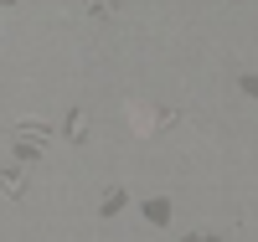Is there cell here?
Wrapping results in <instances>:
<instances>
[{"instance_id":"1","label":"cell","mask_w":258,"mask_h":242,"mask_svg":"<svg viewBox=\"0 0 258 242\" xmlns=\"http://www.w3.org/2000/svg\"><path fill=\"white\" fill-rule=\"evenodd\" d=\"M181 114H176V108H160V103H145V98H129L124 103V124L129 129H135V134H160V129H170V124H176Z\"/></svg>"},{"instance_id":"2","label":"cell","mask_w":258,"mask_h":242,"mask_svg":"<svg viewBox=\"0 0 258 242\" xmlns=\"http://www.w3.org/2000/svg\"><path fill=\"white\" fill-rule=\"evenodd\" d=\"M0 191L6 196H26V175L21 170H0Z\"/></svg>"},{"instance_id":"3","label":"cell","mask_w":258,"mask_h":242,"mask_svg":"<svg viewBox=\"0 0 258 242\" xmlns=\"http://www.w3.org/2000/svg\"><path fill=\"white\" fill-rule=\"evenodd\" d=\"M68 139H73V144L88 139V114H83V108H73V119H68Z\"/></svg>"},{"instance_id":"4","label":"cell","mask_w":258,"mask_h":242,"mask_svg":"<svg viewBox=\"0 0 258 242\" xmlns=\"http://www.w3.org/2000/svg\"><path fill=\"white\" fill-rule=\"evenodd\" d=\"M83 11H88L93 21H109L114 16V0H83Z\"/></svg>"},{"instance_id":"5","label":"cell","mask_w":258,"mask_h":242,"mask_svg":"<svg viewBox=\"0 0 258 242\" xmlns=\"http://www.w3.org/2000/svg\"><path fill=\"white\" fill-rule=\"evenodd\" d=\"M243 93H253V98H258V77H243Z\"/></svg>"}]
</instances>
